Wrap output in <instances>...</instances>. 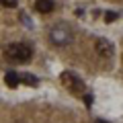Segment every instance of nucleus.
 <instances>
[{
    "instance_id": "f257e3e1",
    "label": "nucleus",
    "mask_w": 123,
    "mask_h": 123,
    "mask_svg": "<svg viewBox=\"0 0 123 123\" xmlns=\"http://www.w3.org/2000/svg\"><path fill=\"white\" fill-rule=\"evenodd\" d=\"M72 39H74V33H72V29L68 25H64V23L53 25L51 31H49V41H51L53 45H57V47H66V45H70Z\"/></svg>"
},
{
    "instance_id": "f03ea898",
    "label": "nucleus",
    "mask_w": 123,
    "mask_h": 123,
    "mask_svg": "<svg viewBox=\"0 0 123 123\" xmlns=\"http://www.w3.org/2000/svg\"><path fill=\"white\" fill-rule=\"evenodd\" d=\"M33 55V49L27 43H10L6 47V57L12 62H29Z\"/></svg>"
},
{
    "instance_id": "7ed1b4c3",
    "label": "nucleus",
    "mask_w": 123,
    "mask_h": 123,
    "mask_svg": "<svg viewBox=\"0 0 123 123\" xmlns=\"http://www.w3.org/2000/svg\"><path fill=\"white\" fill-rule=\"evenodd\" d=\"M62 84H64L70 92H84L86 90V88H84V82L74 74V72H64V74H62Z\"/></svg>"
},
{
    "instance_id": "20e7f679",
    "label": "nucleus",
    "mask_w": 123,
    "mask_h": 123,
    "mask_svg": "<svg viewBox=\"0 0 123 123\" xmlns=\"http://www.w3.org/2000/svg\"><path fill=\"white\" fill-rule=\"evenodd\" d=\"M94 49H97V53L101 57H111L115 51L113 43H111L109 39H97V45H94Z\"/></svg>"
},
{
    "instance_id": "39448f33",
    "label": "nucleus",
    "mask_w": 123,
    "mask_h": 123,
    "mask_svg": "<svg viewBox=\"0 0 123 123\" xmlns=\"http://www.w3.org/2000/svg\"><path fill=\"white\" fill-rule=\"evenodd\" d=\"M53 2L51 0H37L35 2V8H37V12H43V14H47V12H51L53 10Z\"/></svg>"
},
{
    "instance_id": "423d86ee",
    "label": "nucleus",
    "mask_w": 123,
    "mask_h": 123,
    "mask_svg": "<svg viewBox=\"0 0 123 123\" xmlns=\"http://www.w3.org/2000/svg\"><path fill=\"white\" fill-rule=\"evenodd\" d=\"M4 82H6V86H10V88H17L18 86V74L17 72H6V76H4Z\"/></svg>"
},
{
    "instance_id": "0eeeda50",
    "label": "nucleus",
    "mask_w": 123,
    "mask_h": 123,
    "mask_svg": "<svg viewBox=\"0 0 123 123\" xmlns=\"http://www.w3.org/2000/svg\"><path fill=\"white\" fill-rule=\"evenodd\" d=\"M18 80L25 82V84H29V86H37V78L33 74H23V76H18Z\"/></svg>"
},
{
    "instance_id": "6e6552de",
    "label": "nucleus",
    "mask_w": 123,
    "mask_h": 123,
    "mask_svg": "<svg viewBox=\"0 0 123 123\" xmlns=\"http://www.w3.org/2000/svg\"><path fill=\"white\" fill-rule=\"evenodd\" d=\"M117 17H119L117 12H113V10H109V12L105 14V21H107V23H113V21H117Z\"/></svg>"
},
{
    "instance_id": "1a4fd4ad",
    "label": "nucleus",
    "mask_w": 123,
    "mask_h": 123,
    "mask_svg": "<svg viewBox=\"0 0 123 123\" xmlns=\"http://www.w3.org/2000/svg\"><path fill=\"white\" fill-rule=\"evenodd\" d=\"M92 101H94V98H92V94H90V92H84V105H86V107H90V105H92Z\"/></svg>"
},
{
    "instance_id": "9d476101",
    "label": "nucleus",
    "mask_w": 123,
    "mask_h": 123,
    "mask_svg": "<svg viewBox=\"0 0 123 123\" xmlns=\"http://www.w3.org/2000/svg\"><path fill=\"white\" fill-rule=\"evenodd\" d=\"M0 2L4 6H8V8H14V6H17V0H0Z\"/></svg>"
},
{
    "instance_id": "9b49d317",
    "label": "nucleus",
    "mask_w": 123,
    "mask_h": 123,
    "mask_svg": "<svg viewBox=\"0 0 123 123\" xmlns=\"http://www.w3.org/2000/svg\"><path fill=\"white\" fill-rule=\"evenodd\" d=\"M94 123H109V121H105V119H97Z\"/></svg>"
}]
</instances>
